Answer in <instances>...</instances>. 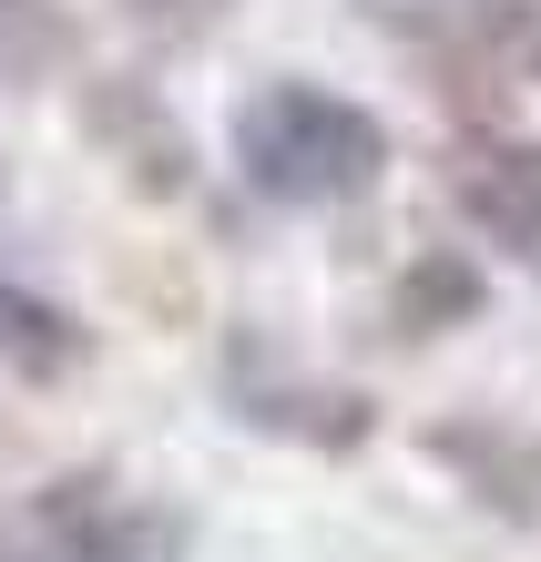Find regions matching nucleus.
Here are the masks:
<instances>
[{"label": "nucleus", "mask_w": 541, "mask_h": 562, "mask_svg": "<svg viewBox=\"0 0 541 562\" xmlns=\"http://www.w3.org/2000/svg\"><path fill=\"white\" fill-rule=\"evenodd\" d=\"M450 205L470 215L481 246H500L521 277H541V144L460 134L450 144Z\"/></svg>", "instance_id": "4"}, {"label": "nucleus", "mask_w": 541, "mask_h": 562, "mask_svg": "<svg viewBox=\"0 0 541 562\" xmlns=\"http://www.w3.org/2000/svg\"><path fill=\"white\" fill-rule=\"evenodd\" d=\"M235 11V0H133V21L164 31V42H205V31Z\"/></svg>", "instance_id": "10"}, {"label": "nucleus", "mask_w": 541, "mask_h": 562, "mask_svg": "<svg viewBox=\"0 0 541 562\" xmlns=\"http://www.w3.org/2000/svg\"><path fill=\"white\" fill-rule=\"evenodd\" d=\"M92 358V327L72 307H52L42 286H21V277H0V369L31 379V389H52V379H72Z\"/></svg>", "instance_id": "7"}, {"label": "nucleus", "mask_w": 541, "mask_h": 562, "mask_svg": "<svg viewBox=\"0 0 541 562\" xmlns=\"http://www.w3.org/2000/svg\"><path fill=\"white\" fill-rule=\"evenodd\" d=\"M419 450L439 460V471H460V491L491 521L541 532V440H531V429H511V419H429Z\"/></svg>", "instance_id": "5"}, {"label": "nucleus", "mask_w": 541, "mask_h": 562, "mask_svg": "<svg viewBox=\"0 0 541 562\" xmlns=\"http://www.w3.org/2000/svg\"><path fill=\"white\" fill-rule=\"evenodd\" d=\"M82 134L144 205H174V194L194 184V134L174 123V103H164L154 82H133V72L82 82Z\"/></svg>", "instance_id": "3"}, {"label": "nucleus", "mask_w": 541, "mask_h": 562, "mask_svg": "<svg viewBox=\"0 0 541 562\" xmlns=\"http://www.w3.org/2000/svg\"><path fill=\"white\" fill-rule=\"evenodd\" d=\"M82 61V21L61 0H0V92H31Z\"/></svg>", "instance_id": "9"}, {"label": "nucleus", "mask_w": 541, "mask_h": 562, "mask_svg": "<svg viewBox=\"0 0 541 562\" xmlns=\"http://www.w3.org/2000/svg\"><path fill=\"white\" fill-rule=\"evenodd\" d=\"M491 307V277L470 267L460 246H419L409 267H398V286H388V327L398 338H450V327H470Z\"/></svg>", "instance_id": "8"}, {"label": "nucleus", "mask_w": 541, "mask_h": 562, "mask_svg": "<svg viewBox=\"0 0 541 562\" xmlns=\"http://www.w3.org/2000/svg\"><path fill=\"white\" fill-rule=\"evenodd\" d=\"M31 542L52 562H184V512L113 471H61L31 491Z\"/></svg>", "instance_id": "2"}, {"label": "nucleus", "mask_w": 541, "mask_h": 562, "mask_svg": "<svg viewBox=\"0 0 541 562\" xmlns=\"http://www.w3.org/2000/svg\"><path fill=\"white\" fill-rule=\"evenodd\" d=\"M235 419L277 429V440H307V450H358L379 409H368L358 389H337V379H266L256 348L235 338Z\"/></svg>", "instance_id": "6"}, {"label": "nucleus", "mask_w": 541, "mask_h": 562, "mask_svg": "<svg viewBox=\"0 0 541 562\" xmlns=\"http://www.w3.org/2000/svg\"><path fill=\"white\" fill-rule=\"evenodd\" d=\"M235 175L266 205H296V215L358 205L388 175V134H379L368 103H348L327 82H266V92L235 103Z\"/></svg>", "instance_id": "1"}, {"label": "nucleus", "mask_w": 541, "mask_h": 562, "mask_svg": "<svg viewBox=\"0 0 541 562\" xmlns=\"http://www.w3.org/2000/svg\"><path fill=\"white\" fill-rule=\"evenodd\" d=\"M0 562H11V552H0Z\"/></svg>", "instance_id": "11"}]
</instances>
